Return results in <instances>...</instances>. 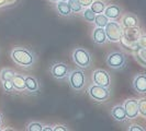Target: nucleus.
Instances as JSON below:
<instances>
[{"label":"nucleus","instance_id":"nucleus-4","mask_svg":"<svg viewBox=\"0 0 146 131\" xmlns=\"http://www.w3.org/2000/svg\"><path fill=\"white\" fill-rule=\"evenodd\" d=\"M106 64L113 70H123L127 65V58L123 51H111L106 57Z\"/></svg>","mask_w":146,"mask_h":131},{"label":"nucleus","instance_id":"nucleus-25","mask_svg":"<svg viewBox=\"0 0 146 131\" xmlns=\"http://www.w3.org/2000/svg\"><path fill=\"white\" fill-rule=\"evenodd\" d=\"M67 2H68V5H69V7L72 9L74 14L75 13H81V11L84 10V7L81 6L77 0H68Z\"/></svg>","mask_w":146,"mask_h":131},{"label":"nucleus","instance_id":"nucleus-15","mask_svg":"<svg viewBox=\"0 0 146 131\" xmlns=\"http://www.w3.org/2000/svg\"><path fill=\"white\" fill-rule=\"evenodd\" d=\"M110 114H111V117H112L115 121H117V122L123 124V122H126V121L129 120L123 105H117V106L112 107Z\"/></svg>","mask_w":146,"mask_h":131},{"label":"nucleus","instance_id":"nucleus-11","mask_svg":"<svg viewBox=\"0 0 146 131\" xmlns=\"http://www.w3.org/2000/svg\"><path fill=\"white\" fill-rule=\"evenodd\" d=\"M132 87L134 91L139 94H145L146 93V73L139 72L137 73L132 81Z\"/></svg>","mask_w":146,"mask_h":131},{"label":"nucleus","instance_id":"nucleus-32","mask_svg":"<svg viewBox=\"0 0 146 131\" xmlns=\"http://www.w3.org/2000/svg\"><path fill=\"white\" fill-rule=\"evenodd\" d=\"M42 131H53V126H43V129H42Z\"/></svg>","mask_w":146,"mask_h":131},{"label":"nucleus","instance_id":"nucleus-35","mask_svg":"<svg viewBox=\"0 0 146 131\" xmlns=\"http://www.w3.org/2000/svg\"><path fill=\"white\" fill-rule=\"evenodd\" d=\"M47 1H48V2H51V3H54V5H55V3H56L58 0H47Z\"/></svg>","mask_w":146,"mask_h":131},{"label":"nucleus","instance_id":"nucleus-10","mask_svg":"<svg viewBox=\"0 0 146 131\" xmlns=\"http://www.w3.org/2000/svg\"><path fill=\"white\" fill-rule=\"evenodd\" d=\"M103 13L111 21H117L121 19V16L123 14V9L117 3H111V5H107Z\"/></svg>","mask_w":146,"mask_h":131},{"label":"nucleus","instance_id":"nucleus-29","mask_svg":"<svg viewBox=\"0 0 146 131\" xmlns=\"http://www.w3.org/2000/svg\"><path fill=\"white\" fill-rule=\"evenodd\" d=\"M68 127L66 124H55L53 126V131H68Z\"/></svg>","mask_w":146,"mask_h":131},{"label":"nucleus","instance_id":"nucleus-7","mask_svg":"<svg viewBox=\"0 0 146 131\" xmlns=\"http://www.w3.org/2000/svg\"><path fill=\"white\" fill-rule=\"evenodd\" d=\"M69 72H70V69L65 62L56 61V62H53L51 67H50V73H51L52 77L54 79H56V80L63 81L67 79Z\"/></svg>","mask_w":146,"mask_h":131},{"label":"nucleus","instance_id":"nucleus-19","mask_svg":"<svg viewBox=\"0 0 146 131\" xmlns=\"http://www.w3.org/2000/svg\"><path fill=\"white\" fill-rule=\"evenodd\" d=\"M133 56H134V59L137 61V64H139L143 68H145L146 67V48L141 47L137 50L133 51Z\"/></svg>","mask_w":146,"mask_h":131},{"label":"nucleus","instance_id":"nucleus-5","mask_svg":"<svg viewBox=\"0 0 146 131\" xmlns=\"http://www.w3.org/2000/svg\"><path fill=\"white\" fill-rule=\"evenodd\" d=\"M87 93L90 100H92L96 103H106L108 102L111 97V91L108 87L100 86L95 83L88 87Z\"/></svg>","mask_w":146,"mask_h":131},{"label":"nucleus","instance_id":"nucleus-16","mask_svg":"<svg viewBox=\"0 0 146 131\" xmlns=\"http://www.w3.org/2000/svg\"><path fill=\"white\" fill-rule=\"evenodd\" d=\"M91 36H92L94 43L99 45V46H102V45H106L108 43V38H107V35H106V32H104L103 28L96 26V29H94V31H92Z\"/></svg>","mask_w":146,"mask_h":131},{"label":"nucleus","instance_id":"nucleus-12","mask_svg":"<svg viewBox=\"0 0 146 131\" xmlns=\"http://www.w3.org/2000/svg\"><path fill=\"white\" fill-rule=\"evenodd\" d=\"M141 35H142V29H139V26L123 28V35H122V37L127 42H137Z\"/></svg>","mask_w":146,"mask_h":131},{"label":"nucleus","instance_id":"nucleus-17","mask_svg":"<svg viewBox=\"0 0 146 131\" xmlns=\"http://www.w3.org/2000/svg\"><path fill=\"white\" fill-rule=\"evenodd\" d=\"M55 8H56L57 13L60 16H63V18H72L74 15L73 11H72V9H70L67 1H60V0H58L55 3Z\"/></svg>","mask_w":146,"mask_h":131},{"label":"nucleus","instance_id":"nucleus-1","mask_svg":"<svg viewBox=\"0 0 146 131\" xmlns=\"http://www.w3.org/2000/svg\"><path fill=\"white\" fill-rule=\"evenodd\" d=\"M10 57L15 65L25 69L32 68L36 62V56L34 51L23 46L13 47L10 51Z\"/></svg>","mask_w":146,"mask_h":131},{"label":"nucleus","instance_id":"nucleus-24","mask_svg":"<svg viewBox=\"0 0 146 131\" xmlns=\"http://www.w3.org/2000/svg\"><path fill=\"white\" fill-rule=\"evenodd\" d=\"M1 86H2V90H3L6 93H8V94H15V92H17L11 80L1 81Z\"/></svg>","mask_w":146,"mask_h":131},{"label":"nucleus","instance_id":"nucleus-20","mask_svg":"<svg viewBox=\"0 0 146 131\" xmlns=\"http://www.w3.org/2000/svg\"><path fill=\"white\" fill-rule=\"evenodd\" d=\"M106 7H107V3L103 2L102 0H94L89 8L92 10L94 13L98 14V13H103Z\"/></svg>","mask_w":146,"mask_h":131},{"label":"nucleus","instance_id":"nucleus-14","mask_svg":"<svg viewBox=\"0 0 146 131\" xmlns=\"http://www.w3.org/2000/svg\"><path fill=\"white\" fill-rule=\"evenodd\" d=\"M24 82H25V87L27 91L31 94H37L41 90L40 82L33 75H24Z\"/></svg>","mask_w":146,"mask_h":131},{"label":"nucleus","instance_id":"nucleus-8","mask_svg":"<svg viewBox=\"0 0 146 131\" xmlns=\"http://www.w3.org/2000/svg\"><path fill=\"white\" fill-rule=\"evenodd\" d=\"M92 82L100 85V86H104L109 88L111 86V74L108 71L103 70V69H97L92 72Z\"/></svg>","mask_w":146,"mask_h":131},{"label":"nucleus","instance_id":"nucleus-31","mask_svg":"<svg viewBox=\"0 0 146 131\" xmlns=\"http://www.w3.org/2000/svg\"><path fill=\"white\" fill-rule=\"evenodd\" d=\"M77 1H78L84 8H88V7H90V5L92 3L94 0H77Z\"/></svg>","mask_w":146,"mask_h":131},{"label":"nucleus","instance_id":"nucleus-37","mask_svg":"<svg viewBox=\"0 0 146 131\" xmlns=\"http://www.w3.org/2000/svg\"><path fill=\"white\" fill-rule=\"evenodd\" d=\"M60 1H68V0H60Z\"/></svg>","mask_w":146,"mask_h":131},{"label":"nucleus","instance_id":"nucleus-21","mask_svg":"<svg viewBox=\"0 0 146 131\" xmlns=\"http://www.w3.org/2000/svg\"><path fill=\"white\" fill-rule=\"evenodd\" d=\"M109 21L110 20L104 15V13H98V14H96L94 23H95L96 26H98V28H104Z\"/></svg>","mask_w":146,"mask_h":131},{"label":"nucleus","instance_id":"nucleus-28","mask_svg":"<svg viewBox=\"0 0 146 131\" xmlns=\"http://www.w3.org/2000/svg\"><path fill=\"white\" fill-rule=\"evenodd\" d=\"M129 131H145V129L137 124H132L129 126Z\"/></svg>","mask_w":146,"mask_h":131},{"label":"nucleus","instance_id":"nucleus-3","mask_svg":"<svg viewBox=\"0 0 146 131\" xmlns=\"http://www.w3.org/2000/svg\"><path fill=\"white\" fill-rule=\"evenodd\" d=\"M67 81L70 88L75 92L79 93L85 88V85H86V74L82 71V69H79V68L75 69L69 72L67 77Z\"/></svg>","mask_w":146,"mask_h":131},{"label":"nucleus","instance_id":"nucleus-33","mask_svg":"<svg viewBox=\"0 0 146 131\" xmlns=\"http://www.w3.org/2000/svg\"><path fill=\"white\" fill-rule=\"evenodd\" d=\"M9 5L6 0H0V7H3V6H7Z\"/></svg>","mask_w":146,"mask_h":131},{"label":"nucleus","instance_id":"nucleus-22","mask_svg":"<svg viewBox=\"0 0 146 131\" xmlns=\"http://www.w3.org/2000/svg\"><path fill=\"white\" fill-rule=\"evenodd\" d=\"M81 16L82 19L86 22H89V23H94V20H95L96 13L92 12V10L90 8H84V10L81 11Z\"/></svg>","mask_w":146,"mask_h":131},{"label":"nucleus","instance_id":"nucleus-6","mask_svg":"<svg viewBox=\"0 0 146 131\" xmlns=\"http://www.w3.org/2000/svg\"><path fill=\"white\" fill-rule=\"evenodd\" d=\"M103 29H104V32H106L108 42L117 43L122 38V35H123V26L121 25V23L110 20Z\"/></svg>","mask_w":146,"mask_h":131},{"label":"nucleus","instance_id":"nucleus-9","mask_svg":"<svg viewBox=\"0 0 146 131\" xmlns=\"http://www.w3.org/2000/svg\"><path fill=\"white\" fill-rule=\"evenodd\" d=\"M123 107L125 109L127 119L133 120L136 119L139 116V104H137V100L136 98H127L124 101Z\"/></svg>","mask_w":146,"mask_h":131},{"label":"nucleus","instance_id":"nucleus-2","mask_svg":"<svg viewBox=\"0 0 146 131\" xmlns=\"http://www.w3.org/2000/svg\"><path fill=\"white\" fill-rule=\"evenodd\" d=\"M73 62L79 69H88L92 65V56L91 52L85 47H76L72 51Z\"/></svg>","mask_w":146,"mask_h":131},{"label":"nucleus","instance_id":"nucleus-34","mask_svg":"<svg viewBox=\"0 0 146 131\" xmlns=\"http://www.w3.org/2000/svg\"><path fill=\"white\" fill-rule=\"evenodd\" d=\"M2 124H3V116H2V114L0 113V127L2 126Z\"/></svg>","mask_w":146,"mask_h":131},{"label":"nucleus","instance_id":"nucleus-13","mask_svg":"<svg viewBox=\"0 0 146 131\" xmlns=\"http://www.w3.org/2000/svg\"><path fill=\"white\" fill-rule=\"evenodd\" d=\"M121 25L123 28H133V26H139V19L137 15L132 13V12H126L121 16Z\"/></svg>","mask_w":146,"mask_h":131},{"label":"nucleus","instance_id":"nucleus-36","mask_svg":"<svg viewBox=\"0 0 146 131\" xmlns=\"http://www.w3.org/2000/svg\"><path fill=\"white\" fill-rule=\"evenodd\" d=\"M6 1H7L8 3H9V5H10V3H13V2H15V1H17V0H6Z\"/></svg>","mask_w":146,"mask_h":131},{"label":"nucleus","instance_id":"nucleus-23","mask_svg":"<svg viewBox=\"0 0 146 131\" xmlns=\"http://www.w3.org/2000/svg\"><path fill=\"white\" fill-rule=\"evenodd\" d=\"M15 70L10 69V68H3L0 71V81L5 80H12V78L15 77Z\"/></svg>","mask_w":146,"mask_h":131},{"label":"nucleus","instance_id":"nucleus-30","mask_svg":"<svg viewBox=\"0 0 146 131\" xmlns=\"http://www.w3.org/2000/svg\"><path fill=\"white\" fill-rule=\"evenodd\" d=\"M137 43H139V45L141 46V47H144V48H145V47H146V36H145V34H143V33H142V35L139 36Z\"/></svg>","mask_w":146,"mask_h":131},{"label":"nucleus","instance_id":"nucleus-26","mask_svg":"<svg viewBox=\"0 0 146 131\" xmlns=\"http://www.w3.org/2000/svg\"><path fill=\"white\" fill-rule=\"evenodd\" d=\"M42 129H43V124L38 121H31L25 126L27 131H42Z\"/></svg>","mask_w":146,"mask_h":131},{"label":"nucleus","instance_id":"nucleus-18","mask_svg":"<svg viewBox=\"0 0 146 131\" xmlns=\"http://www.w3.org/2000/svg\"><path fill=\"white\" fill-rule=\"evenodd\" d=\"M12 84L15 86L17 92H28L25 87V82H24V75L21 73H15V77L12 78Z\"/></svg>","mask_w":146,"mask_h":131},{"label":"nucleus","instance_id":"nucleus-27","mask_svg":"<svg viewBox=\"0 0 146 131\" xmlns=\"http://www.w3.org/2000/svg\"><path fill=\"white\" fill-rule=\"evenodd\" d=\"M137 104H139V114L142 117L146 116V100L144 97L137 100Z\"/></svg>","mask_w":146,"mask_h":131}]
</instances>
